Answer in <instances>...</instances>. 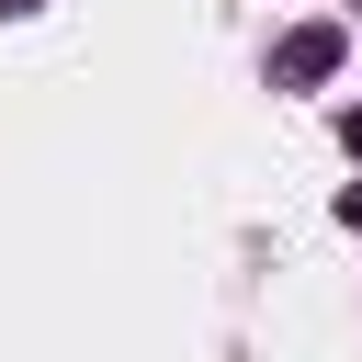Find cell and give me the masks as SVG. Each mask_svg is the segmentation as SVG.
I'll return each instance as SVG.
<instances>
[{
    "label": "cell",
    "mask_w": 362,
    "mask_h": 362,
    "mask_svg": "<svg viewBox=\"0 0 362 362\" xmlns=\"http://www.w3.org/2000/svg\"><path fill=\"white\" fill-rule=\"evenodd\" d=\"M339 147H351V158H362V102H339Z\"/></svg>",
    "instance_id": "7a4b0ae2"
},
{
    "label": "cell",
    "mask_w": 362,
    "mask_h": 362,
    "mask_svg": "<svg viewBox=\"0 0 362 362\" xmlns=\"http://www.w3.org/2000/svg\"><path fill=\"white\" fill-rule=\"evenodd\" d=\"M339 57H351L339 23H294V34L272 45V79H283V90H317V79H339Z\"/></svg>",
    "instance_id": "6da1fadb"
},
{
    "label": "cell",
    "mask_w": 362,
    "mask_h": 362,
    "mask_svg": "<svg viewBox=\"0 0 362 362\" xmlns=\"http://www.w3.org/2000/svg\"><path fill=\"white\" fill-rule=\"evenodd\" d=\"M339 226H362V181H351V192H339Z\"/></svg>",
    "instance_id": "3957f363"
}]
</instances>
